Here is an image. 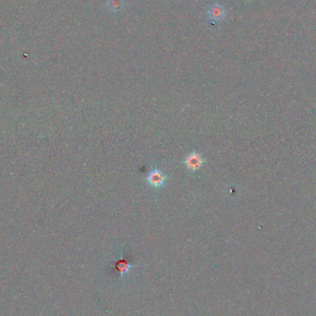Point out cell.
<instances>
[{
  "instance_id": "5b68a950",
  "label": "cell",
  "mask_w": 316,
  "mask_h": 316,
  "mask_svg": "<svg viewBox=\"0 0 316 316\" xmlns=\"http://www.w3.org/2000/svg\"><path fill=\"white\" fill-rule=\"evenodd\" d=\"M116 267H117V270H118L119 274L122 275H124V274H126V273H128V272H130V270H131V268L133 267V265H131V264H129V263H128L127 261H125V260H120V261L117 263Z\"/></svg>"
},
{
  "instance_id": "6da1fadb",
  "label": "cell",
  "mask_w": 316,
  "mask_h": 316,
  "mask_svg": "<svg viewBox=\"0 0 316 316\" xmlns=\"http://www.w3.org/2000/svg\"><path fill=\"white\" fill-rule=\"evenodd\" d=\"M206 14H207L208 20L219 23V22L224 21L226 15V11L223 5H221L218 2H215V3L211 4L207 8Z\"/></svg>"
},
{
  "instance_id": "7a4b0ae2",
  "label": "cell",
  "mask_w": 316,
  "mask_h": 316,
  "mask_svg": "<svg viewBox=\"0 0 316 316\" xmlns=\"http://www.w3.org/2000/svg\"><path fill=\"white\" fill-rule=\"evenodd\" d=\"M204 163V159L202 154L198 152H192L189 153L186 158L184 159V165L186 168L190 171H197L199 170Z\"/></svg>"
},
{
  "instance_id": "277c9868",
  "label": "cell",
  "mask_w": 316,
  "mask_h": 316,
  "mask_svg": "<svg viewBox=\"0 0 316 316\" xmlns=\"http://www.w3.org/2000/svg\"><path fill=\"white\" fill-rule=\"evenodd\" d=\"M125 7L124 0H107L106 1V8L108 11L112 12L114 14L119 13L120 11H122Z\"/></svg>"
},
{
  "instance_id": "3957f363",
  "label": "cell",
  "mask_w": 316,
  "mask_h": 316,
  "mask_svg": "<svg viewBox=\"0 0 316 316\" xmlns=\"http://www.w3.org/2000/svg\"><path fill=\"white\" fill-rule=\"evenodd\" d=\"M146 180H147V182L150 184L152 187L155 189H158V188L163 187L166 183V176L158 168H154L148 173L146 177Z\"/></svg>"
}]
</instances>
